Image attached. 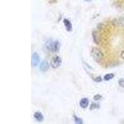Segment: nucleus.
Instances as JSON below:
<instances>
[{
    "instance_id": "nucleus-10",
    "label": "nucleus",
    "mask_w": 124,
    "mask_h": 124,
    "mask_svg": "<svg viewBox=\"0 0 124 124\" xmlns=\"http://www.w3.org/2000/svg\"><path fill=\"white\" fill-rule=\"evenodd\" d=\"M114 77V75L112 73H109V74H107L104 76V80L105 81H109L111 79H112Z\"/></svg>"
},
{
    "instance_id": "nucleus-12",
    "label": "nucleus",
    "mask_w": 124,
    "mask_h": 124,
    "mask_svg": "<svg viewBox=\"0 0 124 124\" xmlns=\"http://www.w3.org/2000/svg\"><path fill=\"white\" fill-rule=\"evenodd\" d=\"M118 84L121 87H124V79H120V80L118 81Z\"/></svg>"
},
{
    "instance_id": "nucleus-6",
    "label": "nucleus",
    "mask_w": 124,
    "mask_h": 124,
    "mask_svg": "<svg viewBox=\"0 0 124 124\" xmlns=\"http://www.w3.org/2000/svg\"><path fill=\"white\" fill-rule=\"evenodd\" d=\"M114 24L118 27L124 28V17H119L114 21Z\"/></svg>"
},
{
    "instance_id": "nucleus-15",
    "label": "nucleus",
    "mask_w": 124,
    "mask_h": 124,
    "mask_svg": "<svg viewBox=\"0 0 124 124\" xmlns=\"http://www.w3.org/2000/svg\"><path fill=\"white\" fill-rule=\"evenodd\" d=\"M120 57L122 58H123V59H124V50L122 52L121 54H120Z\"/></svg>"
},
{
    "instance_id": "nucleus-7",
    "label": "nucleus",
    "mask_w": 124,
    "mask_h": 124,
    "mask_svg": "<svg viewBox=\"0 0 124 124\" xmlns=\"http://www.w3.org/2000/svg\"><path fill=\"white\" fill-rule=\"evenodd\" d=\"M63 24L65 25V27L67 31H71L72 30V24L71 23L70 21H69L67 19H63Z\"/></svg>"
},
{
    "instance_id": "nucleus-8",
    "label": "nucleus",
    "mask_w": 124,
    "mask_h": 124,
    "mask_svg": "<svg viewBox=\"0 0 124 124\" xmlns=\"http://www.w3.org/2000/svg\"><path fill=\"white\" fill-rule=\"evenodd\" d=\"M80 107L83 108H86L89 105V100L87 98H83L79 102Z\"/></svg>"
},
{
    "instance_id": "nucleus-3",
    "label": "nucleus",
    "mask_w": 124,
    "mask_h": 124,
    "mask_svg": "<svg viewBox=\"0 0 124 124\" xmlns=\"http://www.w3.org/2000/svg\"><path fill=\"white\" fill-rule=\"evenodd\" d=\"M62 59L58 56H54L50 61V66L53 68H58L62 65Z\"/></svg>"
},
{
    "instance_id": "nucleus-9",
    "label": "nucleus",
    "mask_w": 124,
    "mask_h": 124,
    "mask_svg": "<svg viewBox=\"0 0 124 124\" xmlns=\"http://www.w3.org/2000/svg\"><path fill=\"white\" fill-rule=\"evenodd\" d=\"M34 118L36 119L38 122H42L44 120V116L40 112H36L34 115Z\"/></svg>"
},
{
    "instance_id": "nucleus-4",
    "label": "nucleus",
    "mask_w": 124,
    "mask_h": 124,
    "mask_svg": "<svg viewBox=\"0 0 124 124\" xmlns=\"http://www.w3.org/2000/svg\"><path fill=\"white\" fill-rule=\"evenodd\" d=\"M40 62V56L37 53H34L32 55V66H36Z\"/></svg>"
},
{
    "instance_id": "nucleus-14",
    "label": "nucleus",
    "mask_w": 124,
    "mask_h": 124,
    "mask_svg": "<svg viewBox=\"0 0 124 124\" xmlns=\"http://www.w3.org/2000/svg\"><path fill=\"white\" fill-rule=\"evenodd\" d=\"M102 80V78L100 77V76H99V77H97L96 78H95L94 79V81L96 82H101Z\"/></svg>"
},
{
    "instance_id": "nucleus-13",
    "label": "nucleus",
    "mask_w": 124,
    "mask_h": 124,
    "mask_svg": "<svg viewBox=\"0 0 124 124\" xmlns=\"http://www.w3.org/2000/svg\"><path fill=\"white\" fill-rule=\"evenodd\" d=\"M101 98H102V96L99 94L96 95V96H94V99L95 101H98L99 100V99H101Z\"/></svg>"
},
{
    "instance_id": "nucleus-11",
    "label": "nucleus",
    "mask_w": 124,
    "mask_h": 124,
    "mask_svg": "<svg viewBox=\"0 0 124 124\" xmlns=\"http://www.w3.org/2000/svg\"><path fill=\"white\" fill-rule=\"evenodd\" d=\"M74 118H75V122L76 124H83V120H82V119H81V118H78V117H76V116H74Z\"/></svg>"
},
{
    "instance_id": "nucleus-2",
    "label": "nucleus",
    "mask_w": 124,
    "mask_h": 124,
    "mask_svg": "<svg viewBox=\"0 0 124 124\" xmlns=\"http://www.w3.org/2000/svg\"><path fill=\"white\" fill-rule=\"evenodd\" d=\"M91 56L94 60L96 61L97 63L101 62L104 57V55H103L102 51L97 48H92L91 51Z\"/></svg>"
},
{
    "instance_id": "nucleus-5",
    "label": "nucleus",
    "mask_w": 124,
    "mask_h": 124,
    "mask_svg": "<svg viewBox=\"0 0 124 124\" xmlns=\"http://www.w3.org/2000/svg\"><path fill=\"white\" fill-rule=\"evenodd\" d=\"M48 68H49V64L47 62V61L44 60L40 65L39 69L42 71H46L48 70Z\"/></svg>"
},
{
    "instance_id": "nucleus-1",
    "label": "nucleus",
    "mask_w": 124,
    "mask_h": 124,
    "mask_svg": "<svg viewBox=\"0 0 124 124\" xmlns=\"http://www.w3.org/2000/svg\"><path fill=\"white\" fill-rule=\"evenodd\" d=\"M60 44L58 41H52L50 40L46 42L45 44V48L47 50L56 52L60 50Z\"/></svg>"
}]
</instances>
